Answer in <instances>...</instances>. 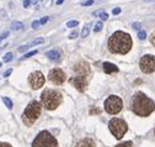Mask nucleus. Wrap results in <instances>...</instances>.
<instances>
[{
	"label": "nucleus",
	"mask_w": 155,
	"mask_h": 147,
	"mask_svg": "<svg viewBox=\"0 0 155 147\" xmlns=\"http://www.w3.org/2000/svg\"><path fill=\"white\" fill-rule=\"evenodd\" d=\"M132 39L130 36L123 31H117L114 32L110 40H108V50L112 53H120V54H126L129 52L132 47Z\"/></svg>",
	"instance_id": "f257e3e1"
},
{
	"label": "nucleus",
	"mask_w": 155,
	"mask_h": 147,
	"mask_svg": "<svg viewBox=\"0 0 155 147\" xmlns=\"http://www.w3.org/2000/svg\"><path fill=\"white\" fill-rule=\"evenodd\" d=\"M132 110L134 114H137L138 116H149L154 110H155V103L148 98L144 93L138 91L137 94L133 97L132 100Z\"/></svg>",
	"instance_id": "f03ea898"
},
{
	"label": "nucleus",
	"mask_w": 155,
	"mask_h": 147,
	"mask_svg": "<svg viewBox=\"0 0 155 147\" xmlns=\"http://www.w3.org/2000/svg\"><path fill=\"white\" fill-rule=\"evenodd\" d=\"M42 104L48 110H54L62 103V93L54 89H45L43 93L41 94Z\"/></svg>",
	"instance_id": "7ed1b4c3"
},
{
	"label": "nucleus",
	"mask_w": 155,
	"mask_h": 147,
	"mask_svg": "<svg viewBox=\"0 0 155 147\" xmlns=\"http://www.w3.org/2000/svg\"><path fill=\"white\" fill-rule=\"evenodd\" d=\"M40 115H41V104L36 100H33L26 106L25 111L22 114V120L26 125L30 126L38 119Z\"/></svg>",
	"instance_id": "20e7f679"
},
{
	"label": "nucleus",
	"mask_w": 155,
	"mask_h": 147,
	"mask_svg": "<svg viewBox=\"0 0 155 147\" xmlns=\"http://www.w3.org/2000/svg\"><path fill=\"white\" fill-rule=\"evenodd\" d=\"M32 147H58V142L51 132L41 131L33 140Z\"/></svg>",
	"instance_id": "39448f33"
},
{
	"label": "nucleus",
	"mask_w": 155,
	"mask_h": 147,
	"mask_svg": "<svg viewBox=\"0 0 155 147\" xmlns=\"http://www.w3.org/2000/svg\"><path fill=\"white\" fill-rule=\"evenodd\" d=\"M108 128H110V131L112 132V135H113L116 138L121 140V138L124 136V134L127 132L128 126H127V124H126L124 120L113 118V119H111L110 122H108Z\"/></svg>",
	"instance_id": "423d86ee"
},
{
	"label": "nucleus",
	"mask_w": 155,
	"mask_h": 147,
	"mask_svg": "<svg viewBox=\"0 0 155 147\" xmlns=\"http://www.w3.org/2000/svg\"><path fill=\"white\" fill-rule=\"evenodd\" d=\"M122 108H123V101L117 95H110L105 100V110L111 115L118 114L122 110Z\"/></svg>",
	"instance_id": "0eeeda50"
},
{
	"label": "nucleus",
	"mask_w": 155,
	"mask_h": 147,
	"mask_svg": "<svg viewBox=\"0 0 155 147\" xmlns=\"http://www.w3.org/2000/svg\"><path fill=\"white\" fill-rule=\"evenodd\" d=\"M139 66H140L142 72L147 73V74L155 72V57L153 54H145V56L140 58Z\"/></svg>",
	"instance_id": "6e6552de"
},
{
	"label": "nucleus",
	"mask_w": 155,
	"mask_h": 147,
	"mask_svg": "<svg viewBox=\"0 0 155 147\" xmlns=\"http://www.w3.org/2000/svg\"><path fill=\"white\" fill-rule=\"evenodd\" d=\"M45 80H46L45 79V76L42 74L41 72H38V70L31 73L30 77H28V82H30L32 89H40L41 87H43Z\"/></svg>",
	"instance_id": "1a4fd4ad"
},
{
	"label": "nucleus",
	"mask_w": 155,
	"mask_h": 147,
	"mask_svg": "<svg viewBox=\"0 0 155 147\" xmlns=\"http://www.w3.org/2000/svg\"><path fill=\"white\" fill-rule=\"evenodd\" d=\"M48 78L55 85H61V84H63L65 82V73L62 69H59V68H54V69H52L49 72Z\"/></svg>",
	"instance_id": "9d476101"
},
{
	"label": "nucleus",
	"mask_w": 155,
	"mask_h": 147,
	"mask_svg": "<svg viewBox=\"0 0 155 147\" xmlns=\"http://www.w3.org/2000/svg\"><path fill=\"white\" fill-rule=\"evenodd\" d=\"M73 84H74V87L79 90V91H85V89H86V87H87V82H86V78L85 77H83V76H79V77H75V78H73L71 80H70Z\"/></svg>",
	"instance_id": "9b49d317"
},
{
	"label": "nucleus",
	"mask_w": 155,
	"mask_h": 147,
	"mask_svg": "<svg viewBox=\"0 0 155 147\" xmlns=\"http://www.w3.org/2000/svg\"><path fill=\"white\" fill-rule=\"evenodd\" d=\"M74 70H75L79 76L85 77L86 74H89L90 68H89V64H87L86 62H79V63H78V64L74 67Z\"/></svg>",
	"instance_id": "f8f14e48"
},
{
	"label": "nucleus",
	"mask_w": 155,
	"mask_h": 147,
	"mask_svg": "<svg viewBox=\"0 0 155 147\" xmlns=\"http://www.w3.org/2000/svg\"><path fill=\"white\" fill-rule=\"evenodd\" d=\"M46 56L48 57V60H51L53 62H58V61L61 60V52L57 51V50H52V51L47 52Z\"/></svg>",
	"instance_id": "ddd939ff"
},
{
	"label": "nucleus",
	"mask_w": 155,
	"mask_h": 147,
	"mask_svg": "<svg viewBox=\"0 0 155 147\" xmlns=\"http://www.w3.org/2000/svg\"><path fill=\"white\" fill-rule=\"evenodd\" d=\"M104 70L105 73L110 74V73H114V72H118V67L113 64V63H110V62H105L104 63Z\"/></svg>",
	"instance_id": "4468645a"
},
{
	"label": "nucleus",
	"mask_w": 155,
	"mask_h": 147,
	"mask_svg": "<svg viewBox=\"0 0 155 147\" xmlns=\"http://www.w3.org/2000/svg\"><path fill=\"white\" fill-rule=\"evenodd\" d=\"M76 147H95V142L91 138H83L76 143Z\"/></svg>",
	"instance_id": "2eb2a0df"
},
{
	"label": "nucleus",
	"mask_w": 155,
	"mask_h": 147,
	"mask_svg": "<svg viewBox=\"0 0 155 147\" xmlns=\"http://www.w3.org/2000/svg\"><path fill=\"white\" fill-rule=\"evenodd\" d=\"M24 27L25 26H24V24L21 21H14L11 24V30H14V31H22Z\"/></svg>",
	"instance_id": "dca6fc26"
},
{
	"label": "nucleus",
	"mask_w": 155,
	"mask_h": 147,
	"mask_svg": "<svg viewBox=\"0 0 155 147\" xmlns=\"http://www.w3.org/2000/svg\"><path fill=\"white\" fill-rule=\"evenodd\" d=\"M94 15H95V16H99L100 19H101V20H104V21L108 19V14H107L105 10H99V11H95V12H94Z\"/></svg>",
	"instance_id": "f3484780"
},
{
	"label": "nucleus",
	"mask_w": 155,
	"mask_h": 147,
	"mask_svg": "<svg viewBox=\"0 0 155 147\" xmlns=\"http://www.w3.org/2000/svg\"><path fill=\"white\" fill-rule=\"evenodd\" d=\"M3 101L8 106V109H12V101H11V99H9L8 97H3Z\"/></svg>",
	"instance_id": "a211bd4d"
},
{
	"label": "nucleus",
	"mask_w": 155,
	"mask_h": 147,
	"mask_svg": "<svg viewBox=\"0 0 155 147\" xmlns=\"http://www.w3.org/2000/svg\"><path fill=\"white\" fill-rule=\"evenodd\" d=\"M102 27H104V24H102V21H99L97 24L95 25V27H94V31H95V32H100V31L102 30Z\"/></svg>",
	"instance_id": "6ab92c4d"
},
{
	"label": "nucleus",
	"mask_w": 155,
	"mask_h": 147,
	"mask_svg": "<svg viewBox=\"0 0 155 147\" xmlns=\"http://www.w3.org/2000/svg\"><path fill=\"white\" fill-rule=\"evenodd\" d=\"M133 146V142L132 141H126V142H122L120 145H117L116 147H132Z\"/></svg>",
	"instance_id": "aec40b11"
},
{
	"label": "nucleus",
	"mask_w": 155,
	"mask_h": 147,
	"mask_svg": "<svg viewBox=\"0 0 155 147\" xmlns=\"http://www.w3.org/2000/svg\"><path fill=\"white\" fill-rule=\"evenodd\" d=\"M37 50H33V51H31V52H28V53H26L25 56L21 58V60H26V58H28V57H31V56H33V54H37Z\"/></svg>",
	"instance_id": "412c9836"
},
{
	"label": "nucleus",
	"mask_w": 155,
	"mask_h": 147,
	"mask_svg": "<svg viewBox=\"0 0 155 147\" xmlns=\"http://www.w3.org/2000/svg\"><path fill=\"white\" fill-rule=\"evenodd\" d=\"M89 32H90V29H89V26H87V25H85V26H84V29H83L81 36H83V37H86V36L89 35Z\"/></svg>",
	"instance_id": "4be33fe9"
},
{
	"label": "nucleus",
	"mask_w": 155,
	"mask_h": 147,
	"mask_svg": "<svg viewBox=\"0 0 155 147\" xmlns=\"http://www.w3.org/2000/svg\"><path fill=\"white\" fill-rule=\"evenodd\" d=\"M11 60H12V53H11V52L6 53L5 56H4V58H3V61H4V62H10Z\"/></svg>",
	"instance_id": "5701e85b"
},
{
	"label": "nucleus",
	"mask_w": 155,
	"mask_h": 147,
	"mask_svg": "<svg viewBox=\"0 0 155 147\" xmlns=\"http://www.w3.org/2000/svg\"><path fill=\"white\" fill-rule=\"evenodd\" d=\"M43 42H45V39L43 37H38V39L33 40L31 45H40V43H43Z\"/></svg>",
	"instance_id": "b1692460"
},
{
	"label": "nucleus",
	"mask_w": 155,
	"mask_h": 147,
	"mask_svg": "<svg viewBox=\"0 0 155 147\" xmlns=\"http://www.w3.org/2000/svg\"><path fill=\"white\" fill-rule=\"evenodd\" d=\"M78 24H79V21L71 20V21H68V22H67V26H68V27H75V26H78Z\"/></svg>",
	"instance_id": "393cba45"
},
{
	"label": "nucleus",
	"mask_w": 155,
	"mask_h": 147,
	"mask_svg": "<svg viewBox=\"0 0 155 147\" xmlns=\"http://www.w3.org/2000/svg\"><path fill=\"white\" fill-rule=\"evenodd\" d=\"M30 47H31V43H28V45H24V46H20V47H18V52H25V51H27Z\"/></svg>",
	"instance_id": "a878e982"
},
{
	"label": "nucleus",
	"mask_w": 155,
	"mask_h": 147,
	"mask_svg": "<svg viewBox=\"0 0 155 147\" xmlns=\"http://www.w3.org/2000/svg\"><path fill=\"white\" fill-rule=\"evenodd\" d=\"M138 37H139V40H145V37H147V32H145V31H139Z\"/></svg>",
	"instance_id": "bb28decb"
},
{
	"label": "nucleus",
	"mask_w": 155,
	"mask_h": 147,
	"mask_svg": "<svg viewBox=\"0 0 155 147\" xmlns=\"http://www.w3.org/2000/svg\"><path fill=\"white\" fill-rule=\"evenodd\" d=\"M40 26H41L40 21H37V20H36V21H33V22H32V29H33V30H37Z\"/></svg>",
	"instance_id": "cd10ccee"
},
{
	"label": "nucleus",
	"mask_w": 155,
	"mask_h": 147,
	"mask_svg": "<svg viewBox=\"0 0 155 147\" xmlns=\"http://www.w3.org/2000/svg\"><path fill=\"white\" fill-rule=\"evenodd\" d=\"M92 4H94V0H87V2L83 3L81 5H83V6H90V5H92Z\"/></svg>",
	"instance_id": "c85d7f7f"
},
{
	"label": "nucleus",
	"mask_w": 155,
	"mask_h": 147,
	"mask_svg": "<svg viewBox=\"0 0 155 147\" xmlns=\"http://www.w3.org/2000/svg\"><path fill=\"white\" fill-rule=\"evenodd\" d=\"M8 36H9V32H8V31H6V32H4V33H2V35H0V41H3L4 39H6Z\"/></svg>",
	"instance_id": "c756f323"
},
{
	"label": "nucleus",
	"mask_w": 155,
	"mask_h": 147,
	"mask_svg": "<svg viewBox=\"0 0 155 147\" xmlns=\"http://www.w3.org/2000/svg\"><path fill=\"white\" fill-rule=\"evenodd\" d=\"M132 26H133L134 30H139V31H140V24H139V22H134Z\"/></svg>",
	"instance_id": "7c9ffc66"
},
{
	"label": "nucleus",
	"mask_w": 155,
	"mask_h": 147,
	"mask_svg": "<svg viewBox=\"0 0 155 147\" xmlns=\"http://www.w3.org/2000/svg\"><path fill=\"white\" fill-rule=\"evenodd\" d=\"M47 21H48V16H45V17H42V19L40 20V24L41 25H45Z\"/></svg>",
	"instance_id": "2f4dec72"
},
{
	"label": "nucleus",
	"mask_w": 155,
	"mask_h": 147,
	"mask_svg": "<svg viewBox=\"0 0 155 147\" xmlns=\"http://www.w3.org/2000/svg\"><path fill=\"white\" fill-rule=\"evenodd\" d=\"M112 12H113V15H118V14H121V8H114Z\"/></svg>",
	"instance_id": "473e14b6"
},
{
	"label": "nucleus",
	"mask_w": 155,
	"mask_h": 147,
	"mask_svg": "<svg viewBox=\"0 0 155 147\" xmlns=\"http://www.w3.org/2000/svg\"><path fill=\"white\" fill-rule=\"evenodd\" d=\"M69 37H70V39H75V37H78V31H73V32L69 35Z\"/></svg>",
	"instance_id": "72a5a7b5"
},
{
	"label": "nucleus",
	"mask_w": 155,
	"mask_h": 147,
	"mask_svg": "<svg viewBox=\"0 0 155 147\" xmlns=\"http://www.w3.org/2000/svg\"><path fill=\"white\" fill-rule=\"evenodd\" d=\"M150 42H151V45H153V46H155V32L151 35V37H150Z\"/></svg>",
	"instance_id": "f704fd0d"
},
{
	"label": "nucleus",
	"mask_w": 155,
	"mask_h": 147,
	"mask_svg": "<svg viewBox=\"0 0 155 147\" xmlns=\"http://www.w3.org/2000/svg\"><path fill=\"white\" fill-rule=\"evenodd\" d=\"M11 73H12V69L10 68V69H8V70H6L5 73H4V77H5V78H6V77H9V76L11 74Z\"/></svg>",
	"instance_id": "c9c22d12"
},
{
	"label": "nucleus",
	"mask_w": 155,
	"mask_h": 147,
	"mask_svg": "<svg viewBox=\"0 0 155 147\" xmlns=\"http://www.w3.org/2000/svg\"><path fill=\"white\" fill-rule=\"evenodd\" d=\"M31 5V0H25L24 2V8H28Z\"/></svg>",
	"instance_id": "e433bc0d"
},
{
	"label": "nucleus",
	"mask_w": 155,
	"mask_h": 147,
	"mask_svg": "<svg viewBox=\"0 0 155 147\" xmlns=\"http://www.w3.org/2000/svg\"><path fill=\"white\" fill-rule=\"evenodd\" d=\"M0 147H12V146L9 143H5V142H0Z\"/></svg>",
	"instance_id": "4c0bfd02"
},
{
	"label": "nucleus",
	"mask_w": 155,
	"mask_h": 147,
	"mask_svg": "<svg viewBox=\"0 0 155 147\" xmlns=\"http://www.w3.org/2000/svg\"><path fill=\"white\" fill-rule=\"evenodd\" d=\"M101 111H100V109H94V110H91V113L90 114H100Z\"/></svg>",
	"instance_id": "58836bf2"
},
{
	"label": "nucleus",
	"mask_w": 155,
	"mask_h": 147,
	"mask_svg": "<svg viewBox=\"0 0 155 147\" xmlns=\"http://www.w3.org/2000/svg\"><path fill=\"white\" fill-rule=\"evenodd\" d=\"M31 4H33V5H37V4H38V0H31Z\"/></svg>",
	"instance_id": "ea45409f"
},
{
	"label": "nucleus",
	"mask_w": 155,
	"mask_h": 147,
	"mask_svg": "<svg viewBox=\"0 0 155 147\" xmlns=\"http://www.w3.org/2000/svg\"><path fill=\"white\" fill-rule=\"evenodd\" d=\"M63 2H64V0H57V5H61V4H63Z\"/></svg>",
	"instance_id": "a19ab883"
},
{
	"label": "nucleus",
	"mask_w": 155,
	"mask_h": 147,
	"mask_svg": "<svg viewBox=\"0 0 155 147\" xmlns=\"http://www.w3.org/2000/svg\"><path fill=\"white\" fill-rule=\"evenodd\" d=\"M144 2H150V0H144Z\"/></svg>",
	"instance_id": "79ce46f5"
},
{
	"label": "nucleus",
	"mask_w": 155,
	"mask_h": 147,
	"mask_svg": "<svg viewBox=\"0 0 155 147\" xmlns=\"http://www.w3.org/2000/svg\"><path fill=\"white\" fill-rule=\"evenodd\" d=\"M0 67H2V63H0Z\"/></svg>",
	"instance_id": "37998d69"
},
{
	"label": "nucleus",
	"mask_w": 155,
	"mask_h": 147,
	"mask_svg": "<svg viewBox=\"0 0 155 147\" xmlns=\"http://www.w3.org/2000/svg\"><path fill=\"white\" fill-rule=\"evenodd\" d=\"M154 132H155V131H154Z\"/></svg>",
	"instance_id": "c03bdc74"
}]
</instances>
